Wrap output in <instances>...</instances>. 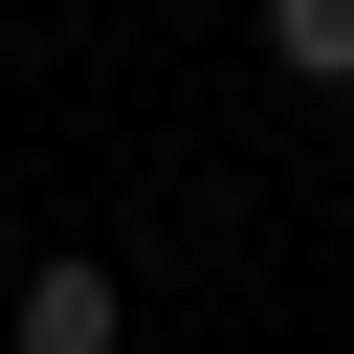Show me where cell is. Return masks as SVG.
Returning a JSON list of instances; mask_svg holds the SVG:
<instances>
[{
    "mask_svg": "<svg viewBox=\"0 0 354 354\" xmlns=\"http://www.w3.org/2000/svg\"><path fill=\"white\" fill-rule=\"evenodd\" d=\"M0 332H22V354H111V332H133V288H111V266H22V288H0Z\"/></svg>",
    "mask_w": 354,
    "mask_h": 354,
    "instance_id": "6da1fadb",
    "label": "cell"
},
{
    "mask_svg": "<svg viewBox=\"0 0 354 354\" xmlns=\"http://www.w3.org/2000/svg\"><path fill=\"white\" fill-rule=\"evenodd\" d=\"M266 66L288 88H354V0H266Z\"/></svg>",
    "mask_w": 354,
    "mask_h": 354,
    "instance_id": "7a4b0ae2",
    "label": "cell"
}]
</instances>
